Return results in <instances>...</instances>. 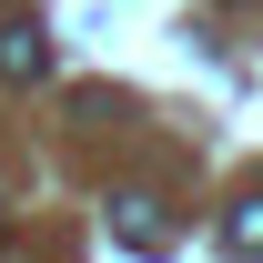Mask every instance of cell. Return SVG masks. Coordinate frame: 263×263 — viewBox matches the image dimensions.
Instances as JSON below:
<instances>
[{
    "instance_id": "cell-1",
    "label": "cell",
    "mask_w": 263,
    "mask_h": 263,
    "mask_svg": "<svg viewBox=\"0 0 263 263\" xmlns=\"http://www.w3.org/2000/svg\"><path fill=\"white\" fill-rule=\"evenodd\" d=\"M41 71H51V41H41L31 21H10V31H0V81H41Z\"/></svg>"
},
{
    "instance_id": "cell-2",
    "label": "cell",
    "mask_w": 263,
    "mask_h": 263,
    "mask_svg": "<svg viewBox=\"0 0 263 263\" xmlns=\"http://www.w3.org/2000/svg\"><path fill=\"white\" fill-rule=\"evenodd\" d=\"M111 233H122L132 253H162V243H172V233H162V213H152L142 193H122V202H111Z\"/></svg>"
},
{
    "instance_id": "cell-3",
    "label": "cell",
    "mask_w": 263,
    "mask_h": 263,
    "mask_svg": "<svg viewBox=\"0 0 263 263\" xmlns=\"http://www.w3.org/2000/svg\"><path fill=\"white\" fill-rule=\"evenodd\" d=\"M223 243H233V253H243V263L263 253V202H233V223H223Z\"/></svg>"
}]
</instances>
